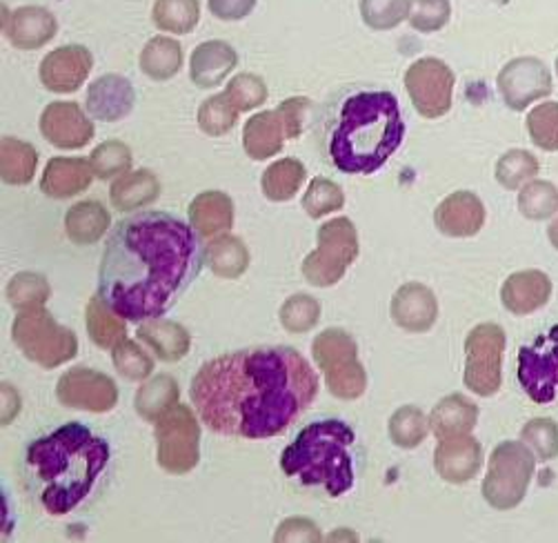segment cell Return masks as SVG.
<instances>
[{
	"label": "cell",
	"mask_w": 558,
	"mask_h": 543,
	"mask_svg": "<svg viewBox=\"0 0 558 543\" xmlns=\"http://www.w3.org/2000/svg\"><path fill=\"white\" fill-rule=\"evenodd\" d=\"M192 403L203 423L250 442L283 434L318 397V376L290 346H258L201 365Z\"/></svg>",
	"instance_id": "1"
},
{
	"label": "cell",
	"mask_w": 558,
	"mask_h": 543,
	"mask_svg": "<svg viewBox=\"0 0 558 543\" xmlns=\"http://www.w3.org/2000/svg\"><path fill=\"white\" fill-rule=\"evenodd\" d=\"M198 237L167 212L128 216L107 239L98 294L128 321L165 316L201 275L205 248Z\"/></svg>",
	"instance_id": "2"
},
{
	"label": "cell",
	"mask_w": 558,
	"mask_h": 543,
	"mask_svg": "<svg viewBox=\"0 0 558 543\" xmlns=\"http://www.w3.org/2000/svg\"><path fill=\"white\" fill-rule=\"evenodd\" d=\"M109 444L78 421H70L29 444L23 476L29 495L51 517L89 508L109 485Z\"/></svg>",
	"instance_id": "3"
},
{
	"label": "cell",
	"mask_w": 558,
	"mask_h": 543,
	"mask_svg": "<svg viewBox=\"0 0 558 543\" xmlns=\"http://www.w3.org/2000/svg\"><path fill=\"white\" fill-rule=\"evenodd\" d=\"M314 134L331 168L369 177L401 147L405 121L392 92L350 85L323 105Z\"/></svg>",
	"instance_id": "4"
},
{
	"label": "cell",
	"mask_w": 558,
	"mask_h": 543,
	"mask_svg": "<svg viewBox=\"0 0 558 543\" xmlns=\"http://www.w3.org/2000/svg\"><path fill=\"white\" fill-rule=\"evenodd\" d=\"M356 432L341 419H320L305 425L286 448L281 468L303 485H316L331 497L348 495L359 474Z\"/></svg>",
	"instance_id": "5"
},
{
	"label": "cell",
	"mask_w": 558,
	"mask_h": 543,
	"mask_svg": "<svg viewBox=\"0 0 558 543\" xmlns=\"http://www.w3.org/2000/svg\"><path fill=\"white\" fill-rule=\"evenodd\" d=\"M12 339L32 363L45 370L59 367L78 354L76 335L45 307L23 310L12 325Z\"/></svg>",
	"instance_id": "6"
},
{
	"label": "cell",
	"mask_w": 558,
	"mask_h": 543,
	"mask_svg": "<svg viewBox=\"0 0 558 543\" xmlns=\"http://www.w3.org/2000/svg\"><path fill=\"white\" fill-rule=\"evenodd\" d=\"M316 365L323 370L329 393L354 401L367 390V372L359 361V346L350 333L341 328H327L312 343Z\"/></svg>",
	"instance_id": "7"
},
{
	"label": "cell",
	"mask_w": 558,
	"mask_h": 543,
	"mask_svg": "<svg viewBox=\"0 0 558 543\" xmlns=\"http://www.w3.org/2000/svg\"><path fill=\"white\" fill-rule=\"evenodd\" d=\"M536 455L521 442L498 444L489 457L487 476L483 481V497L496 510L517 508L525 495L534 476Z\"/></svg>",
	"instance_id": "8"
},
{
	"label": "cell",
	"mask_w": 558,
	"mask_h": 543,
	"mask_svg": "<svg viewBox=\"0 0 558 543\" xmlns=\"http://www.w3.org/2000/svg\"><path fill=\"white\" fill-rule=\"evenodd\" d=\"M359 232L345 216L327 221L318 230V248L303 261V277L316 288L337 286L359 258Z\"/></svg>",
	"instance_id": "9"
},
{
	"label": "cell",
	"mask_w": 558,
	"mask_h": 543,
	"mask_svg": "<svg viewBox=\"0 0 558 543\" xmlns=\"http://www.w3.org/2000/svg\"><path fill=\"white\" fill-rule=\"evenodd\" d=\"M154 425L158 466L174 476L192 472L201 459V425L192 408L177 403Z\"/></svg>",
	"instance_id": "10"
},
{
	"label": "cell",
	"mask_w": 558,
	"mask_h": 543,
	"mask_svg": "<svg viewBox=\"0 0 558 543\" xmlns=\"http://www.w3.org/2000/svg\"><path fill=\"white\" fill-rule=\"evenodd\" d=\"M506 330L496 323H481L465 339V388L492 397L504 384Z\"/></svg>",
	"instance_id": "11"
},
{
	"label": "cell",
	"mask_w": 558,
	"mask_h": 543,
	"mask_svg": "<svg viewBox=\"0 0 558 543\" xmlns=\"http://www.w3.org/2000/svg\"><path fill=\"white\" fill-rule=\"evenodd\" d=\"M519 384L538 406L558 397V325L519 350Z\"/></svg>",
	"instance_id": "12"
},
{
	"label": "cell",
	"mask_w": 558,
	"mask_h": 543,
	"mask_svg": "<svg viewBox=\"0 0 558 543\" xmlns=\"http://www.w3.org/2000/svg\"><path fill=\"white\" fill-rule=\"evenodd\" d=\"M457 76L448 63L421 59L405 72V89L423 119H440L450 112Z\"/></svg>",
	"instance_id": "13"
},
{
	"label": "cell",
	"mask_w": 558,
	"mask_h": 543,
	"mask_svg": "<svg viewBox=\"0 0 558 543\" xmlns=\"http://www.w3.org/2000/svg\"><path fill=\"white\" fill-rule=\"evenodd\" d=\"M56 397L65 406L74 410L87 412H109L119 403V388L114 378L96 372L92 367H72L56 386Z\"/></svg>",
	"instance_id": "14"
},
{
	"label": "cell",
	"mask_w": 558,
	"mask_h": 543,
	"mask_svg": "<svg viewBox=\"0 0 558 543\" xmlns=\"http://www.w3.org/2000/svg\"><path fill=\"white\" fill-rule=\"evenodd\" d=\"M498 89L510 110L523 112L525 107L551 92V76L538 59H514L498 74Z\"/></svg>",
	"instance_id": "15"
},
{
	"label": "cell",
	"mask_w": 558,
	"mask_h": 543,
	"mask_svg": "<svg viewBox=\"0 0 558 543\" xmlns=\"http://www.w3.org/2000/svg\"><path fill=\"white\" fill-rule=\"evenodd\" d=\"M94 68L92 51L83 45H63L40 63V83L53 94H72L83 87Z\"/></svg>",
	"instance_id": "16"
},
{
	"label": "cell",
	"mask_w": 558,
	"mask_h": 543,
	"mask_svg": "<svg viewBox=\"0 0 558 543\" xmlns=\"http://www.w3.org/2000/svg\"><path fill=\"white\" fill-rule=\"evenodd\" d=\"M40 134L59 149H81L94 138V123L78 102L56 100L40 114Z\"/></svg>",
	"instance_id": "17"
},
{
	"label": "cell",
	"mask_w": 558,
	"mask_h": 543,
	"mask_svg": "<svg viewBox=\"0 0 558 543\" xmlns=\"http://www.w3.org/2000/svg\"><path fill=\"white\" fill-rule=\"evenodd\" d=\"M434 224L440 234L452 239H470L485 226V205L474 192H454L442 198L434 212Z\"/></svg>",
	"instance_id": "18"
},
{
	"label": "cell",
	"mask_w": 558,
	"mask_h": 543,
	"mask_svg": "<svg viewBox=\"0 0 558 543\" xmlns=\"http://www.w3.org/2000/svg\"><path fill=\"white\" fill-rule=\"evenodd\" d=\"M483 466V446L472 434L438 439L434 450V470L450 483H468Z\"/></svg>",
	"instance_id": "19"
},
{
	"label": "cell",
	"mask_w": 558,
	"mask_h": 543,
	"mask_svg": "<svg viewBox=\"0 0 558 543\" xmlns=\"http://www.w3.org/2000/svg\"><path fill=\"white\" fill-rule=\"evenodd\" d=\"M136 102L134 85L121 74H105L87 89V112L102 123H117L132 114Z\"/></svg>",
	"instance_id": "20"
},
{
	"label": "cell",
	"mask_w": 558,
	"mask_h": 543,
	"mask_svg": "<svg viewBox=\"0 0 558 543\" xmlns=\"http://www.w3.org/2000/svg\"><path fill=\"white\" fill-rule=\"evenodd\" d=\"M389 312H392V318L401 330L421 335L434 328L438 318V301L423 283H405L397 290Z\"/></svg>",
	"instance_id": "21"
},
{
	"label": "cell",
	"mask_w": 558,
	"mask_h": 543,
	"mask_svg": "<svg viewBox=\"0 0 558 543\" xmlns=\"http://www.w3.org/2000/svg\"><path fill=\"white\" fill-rule=\"evenodd\" d=\"M239 65V53L226 40L201 43L190 61V79L201 89L218 87Z\"/></svg>",
	"instance_id": "22"
},
{
	"label": "cell",
	"mask_w": 558,
	"mask_h": 543,
	"mask_svg": "<svg viewBox=\"0 0 558 543\" xmlns=\"http://www.w3.org/2000/svg\"><path fill=\"white\" fill-rule=\"evenodd\" d=\"M5 36L8 40L23 51L40 49L45 47L56 32H59V23H56V16L38 5H25L14 10L5 19Z\"/></svg>",
	"instance_id": "23"
},
{
	"label": "cell",
	"mask_w": 558,
	"mask_h": 543,
	"mask_svg": "<svg viewBox=\"0 0 558 543\" xmlns=\"http://www.w3.org/2000/svg\"><path fill=\"white\" fill-rule=\"evenodd\" d=\"M94 168L85 158L56 156L47 162L40 179V192L49 198H72L85 192L94 181Z\"/></svg>",
	"instance_id": "24"
},
{
	"label": "cell",
	"mask_w": 558,
	"mask_h": 543,
	"mask_svg": "<svg viewBox=\"0 0 558 543\" xmlns=\"http://www.w3.org/2000/svg\"><path fill=\"white\" fill-rule=\"evenodd\" d=\"M551 297V281L541 269H523L514 272L512 277L500 288V301H504L506 310L525 316L530 312H536L543 307Z\"/></svg>",
	"instance_id": "25"
},
{
	"label": "cell",
	"mask_w": 558,
	"mask_h": 543,
	"mask_svg": "<svg viewBox=\"0 0 558 543\" xmlns=\"http://www.w3.org/2000/svg\"><path fill=\"white\" fill-rule=\"evenodd\" d=\"M187 212L190 224L205 239L218 237L220 232H230L234 226V201L226 192H201Z\"/></svg>",
	"instance_id": "26"
},
{
	"label": "cell",
	"mask_w": 558,
	"mask_h": 543,
	"mask_svg": "<svg viewBox=\"0 0 558 543\" xmlns=\"http://www.w3.org/2000/svg\"><path fill=\"white\" fill-rule=\"evenodd\" d=\"M138 339L147 343L154 354L165 363H177L187 357L192 348V335L177 321L151 318L138 328Z\"/></svg>",
	"instance_id": "27"
},
{
	"label": "cell",
	"mask_w": 558,
	"mask_h": 543,
	"mask_svg": "<svg viewBox=\"0 0 558 543\" xmlns=\"http://www.w3.org/2000/svg\"><path fill=\"white\" fill-rule=\"evenodd\" d=\"M286 125L281 114L276 110H267L254 114L243 130V147L252 160H265L276 156L286 145Z\"/></svg>",
	"instance_id": "28"
},
{
	"label": "cell",
	"mask_w": 558,
	"mask_h": 543,
	"mask_svg": "<svg viewBox=\"0 0 558 543\" xmlns=\"http://www.w3.org/2000/svg\"><path fill=\"white\" fill-rule=\"evenodd\" d=\"M478 423V406L463 395H450L440 399L432 414L429 425L436 439L457 437V434H470Z\"/></svg>",
	"instance_id": "29"
},
{
	"label": "cell",
	"mask_w": 558,
	"mask_h": 543,
	"mask_svg": "<svg viewBox=\"0 0 558 543\" xmlns=\"http://www.w3.org/2000/svg\"><path fill=\"white\" fill-rule=\"evenodd\" d=\"M111 226V214L98 201H81L65 214L68 239L76 245H94Z\"/></svg>",
	"instance_id": "30"
},
{
	"label": "cell",
	"mask_w": 558,
	"mask_h": 543,
	"mask_svg": "<svg viewBox=\"0 0 558 543\" xmlns=\"http://www.w3.org/2000/svg\"><path fill=\"white\" fill-rule=\"evenodd\" d=\"M158 196H160V181L149 170L125 172L123 177H119L114 183H111V190H109L111 205L121 212L143 209L156 203Z\"/></svg>",
	"instance_id": "31"
},
{
	"label": "cell",
	"mask_w": 558,
	"mask_h": 543,
	"mask_svg": "<svg viewBox=\"0 0 558 543\" xmlns=\"http://www.w3.org/2000/svg\"><path fill=\"white\" fill-rule=\"evenodd\" d=\"M128 318H123L114 307H111L100 294L89 299L85 310V323L89 339L102 348V350H114L121 341L128 339Z\"/></svg>",
	"instance_id": "32"
},
{
	"label": "cell",
	"mask_w": 558,
	"mask_h": 543,
	"mask_svg": "<svg viewBox=\"0 0 558 543\" xmlns=\"http://www.w3.org/2000/svg\"><path fill=\"white\" fill-rule=\"evenodd\" d=\"M205 261L216 277L234 281L241 279L250 267V250L239 237L220 234L205 248Z\"/></svg>",
	"instance_id": "33"
},
{
	"label": "cell",
	"mask_w": 558,
	"mask_h": 543,
	"mask_svg": "<svg viewBox=\"0 0 558 543\" xmlns=\"http://www.w3.org/2000/svg\"><path fill=\"white\" fill-rule=\"evenodd\" d=\"M179 397L181 388L177 378L170 374H156L138 388L134 397V408L145 421L156 423L167 410L179 403Z\"/></svg>",
	"instance_id": "34"
},
{
	"label": "cell",
	"mask_w": 558,
	"mask_h": 543,
	"mask_svg": "<svg viewBox=\"0 0 558 543\" xmlns=\"http://www.w3.org/2000/svg\"><path fill=\"white\" fill-rule=\"evenodd\" d=\"M183 65V47L170 36H156L147 40L141 51V70L151 81H170Z\"/></svg>",
	"instance_id": "35"
},
{
	"label": "cell",
	"mask_w": 558,
	"mask_h": 543,
	"mask_svg": "<svg viewBox=\"0 0 558 543\" xmlns=\"http://www.w3.org/2000/svg\"><path fill=\"white\" fill-rule=\"evenodd\" d=\"M305 179H307V170L301 160L281 158L271 162V166L263 172L260 190L269 201L286 203L299 194Z\"/></svg>",
	"instance_id": "36"
},
{
	"label": "cell",
	"mask_w": 558,
	"mask_h": 543,
	"mask_svg": "<svg viewBox=\"0 0 558 543\" xmlns=\"http://www.w3.org/2000/svg\"><path fill=\"white\" fill-rule=\"evenodd\" d=\"M38 168V152L34 145L5 136L0 143V177L8 185H27Z\"/></svg>",
	"instance_id": "37"
},
{
	"label": "cell",
	"mask_w": 558,
	"mask_h": 543,
	"mask_svg": "<svg viewBox=\"0 0 558 543\" xmlns=\"http://www.w3.org/2000/svg\"><path fill=\"white\" fill-rule=\"evenodd\" d=\"M151 21L160 32L190 34L201 21L198 0H156Z\"/></svg>",
	"instance_id": "38"
},
{
	"label": "cell",
	"mask_w": 558,
	"mask_h": 543,
	"mask_svg": "<svg viewBox=\"0 0 558 543\" xmlns=\"http://www.w3.org/2000/svg\"><path fill=\"white\" fill-rule=\"evenodd\" d=\"M429 430V419L416 406H403L392 414V419H389V439L403 450L421 446L427 439Z\"/></svg>",
	"instance_id": "39"
},
{
	"label": "cell",
	"mask_w": 558,
	"mask_h": 543,
	"mask_svg": "<svg viewBox=\"0 0 558 543\" xmlns=\"http://www.w3.org/2000/svg\"><path fill=\"white\" fill-rule=\"evenodd\" d=\"M239 114L241 112L232 105L228 94L222 92L203 100V105L198 107V128L207 136H222L234 130Z\"/></svg>",
	"instance_id": "40"
},
{
	"label": "cell",
	"mask_w": 558,
	"mask_h": 543,
	"mask_svg": "<svg viewBox=\"0 0 558 543\" xmlns=\"http://www.w3.org/2000/svg\"><path fill=\"white\" fill-rule=\"evenodd\" d=\"M5 297L12 307L23 312L32 307H43L51 297V288L47 279L43 275H36V272H19L10 281Z\"/></svg>",
	"instance_id": "41"
},
{
	"label": "cell",
	"mask_w": 558,
	"mask_h": 543,
	"mask_svg": "<svg viewBox=\"0 0 558 543\" xmlns=\"http://www.w3.org/2000/svg\"><path fill=\"white\" fill-rule=\"evenodd\" d=\"M132 160H134L132 149L121 141H105L89 156L94 174L100 181L123 177L125 172H130Z\"/></svg>",
	"instance_id": "42"
},
{
	"label": "cell",
	"mask_w": 558,
	"mask_h": 543,
	"mask_svg": "<svg viewBox=\"0 0 558 543\" xmlns=\"http://www.w3.org/2000/svg\"><path fill=\"white\" fill-rule=\"evenodd\" d=\"M538 174V160L525 149H512L496 162V181L506 190H519Z\"/></svg>",
	"instance_id": "43"
},
{
	"label": "cell",
	"mask_w": 558,
	"mask_h": 543,
	"mask_svg": "<svg viewBox=\"0 0 558 543\" xmlns=\"http://www.w3.org/2000/svg\"><path fill=\"white\" fill-rule=\"evenodd\" d=\"M519 209L530 221H545L558 212V190L549 181H530L519 194Z\"/></svg>",
	"instance_id": "44"
},
{
	"label": "cell",
	"mask_w": 558,
	"mask_h": 543,
	"mask_svg": "<svg viewBox=\"0 0 558 543\" xmlns=\"http://www.w3.org/2000/svg\"><path fill=\"white\" fill-rule=\"evenodd\" d=\"M412 0H361V16L369 29L387 32L410 19Z\"/></svg>",
	"instance_id": "45"
},
{
	"label": "cell",
	"mask_w": 558,
	"mask_h": 543,
	"mask_svg": "<svg viewBox=\"0 0 558 543\" xmlns=\"http://www.w3.org/2000/svg\"><path fill=\"white\" fill-rule=\"evenodd\" d=\"M320 321V303L310 294H294L281 307L283 328L292 335H305Z\"/></svg>",
	"instance_id": "46"
},
{
	"label": "cell",
	"mask_w": 558,
	"mask_h": 543,
	"mask_svg": "<svg viewBox=\"0 0 558 543\" xmlns=\"http://www.w3.org/2000/svg\"><path fill=\"white\" fill-rule=\"evenodd\" d=\"M343 205H345L343 188L325 177L314 179L303 196V209L312 216V219H323V216L329 212L343 209Z\"/></svg>",
	"instance_id": "47"
},
{
	"label": "cell",
	"mask_w": 558,
	"mask_h": 543,
	"mask_svg": "<svg viewBox=\"0 0 558 543\" xmlns=\"http://www.w3.org/2000/svg\"><path fill=\"white\" fill-rule=\"evenodd\" d=\"M530 138L545 152H558V102H541L527 117Z\"/></svg>",
	"instance_id": "48"
},
{
	"label": "cell",
	"mask_w": 558,
	"mask_h": 543,
	"mask_svg": "<svg viewBox=\"0 0 558 543\" xmlns=\"http://www.w3.org/2000/svg\"><path fill=\"white\" fill-rule=\"evenodd\" d=\"M521 439L532 448L538 461L558 457V423L551 419H532L521 430Z\"/></svg>",
	"instance_id": "49"
},
{
	"label": "cell",
	"mask_w": 558,
	"mask_h": 543,
	"mask_svg": "<svg viewBox=\"0 0 558 543\" xmlns=\"http://www.w3.org/2000/svg\"><path fill=\"white\" fill-rule=\"evenodd\" d=\"M117 370L128 378V382H145L154 372V359L136 343V341H121L114 352H111Z\"/></svg>",
	"instance_id": "50"
},
{
	"label": "cell",
	"mask_w": 558,
	"mask_h": 543,
	"mask_svg": "<svg viewBox=\"0 0 558 543\" xmlns=\"http://www.w3.org/2000/svg\"><path fill=\"white\" fill-rule=\"evenodd\" d=\"M226 94H228V98L232 100V105L236 107L239 112L256 110V107H260L267 100V96H269L265 81L260 76H256V74H239V76H234L228 83Z\"/></svg>",
	"instance_id": "51"
},
{
	"label": "cell",
	"mask_w": 558,
	"mask_h": 543,
	"mask_svg": "<svg viewBox=\"0 0 558 543\" xmlns=\"http://www.w3.org/2000/svg\"><path fill=\"white\" fill-rule=\"evenodd\" d=\"M450 14V0H412L408 21L416 32L434 34L448 25Z\"/></svg>",
	"instance_id": "52"
},
{
	"label": "cell",
	"mask_w": 558,
	"mask_h": 543,
	"mask_svg": "<svg viewBox=\"0 0 558 543\" xmlns=\"http://www.w3.org/2000/svg\"><path fill=\"white\" fill-rule=\"evenodd\" d=\"M310 110H312V100L305 96H292L276 107V112L283 119L288 138H299L303 134V125L307 121Z\"/></svg>",
	"instance_id": "53"
},
{
	"label": "cell",
	"mask_w": 558,
	"mask_h": 543,
	"mask_svg": "<svg viewBox=\"0 0 558 543\" xmlns=\"http://www.w3.org/2000/svg\"><path fill=\"white\" fill-rule=\"evenodd\" d=\"M276 541H320V530L310 519H288L276 530Z\"/></svg>",
	"instance_id": "54"
},
{
	"label": "cell",
	"mask_w": 558,
	"mask_h": 543,
	"mask_svg": "<svg viewBox=\"0 0 558 543\" xmlns=\"http://www.w3.org/2000/svg\"><path fill=\"white\" fill-rule=\"evenodd\" d=\"M207 5L218 21H241L252 14L256 0H207Z\"/></svg>",
	"instance_id": "55"
},
{
	"label": "cell",
	"mask_w": 558,
	"mask_h": 543,
	"mask_svg": "<svg viewBox=\"0 0 558 543\" xmlns=\"http://www.w3.org/2000/svg\"><path fill=\"white\" fill-rule=\"evenodd\" d=\"M16 390L10 384H3V425H10V421L21 412V397L12 401Z\"/></svg>",
	"instance_id": "56"
},
{
	"label": "cell",
	"mask_w": 558,
	"mask_h": 543,
	"mask_svg": "<svg viewBox=\"0 0 558 543\" xmlns=\"http://www.w3.org/2000/svg\"><path fill=\"white\" fill-rule=\"evenodd\" d=\"M547 237H549V243L558 250V219L549 226V230H547Z\"/></svg>",
	"instance_id": "57"
},
{
	"label": "cell",
	"mask_w": 558,
	"mask_h": 543,
	"mask_svg": "<svg viewBox=\"0 0 558 543\" xmlns=\"http://www.w3.org/2000/svg\"><path fill=\"white\" fill-rule=\"evenodd\" d=\"M556 72H558V59H556Z\"/></svg>",
	"instance_id": "58"
}]
</instances>
